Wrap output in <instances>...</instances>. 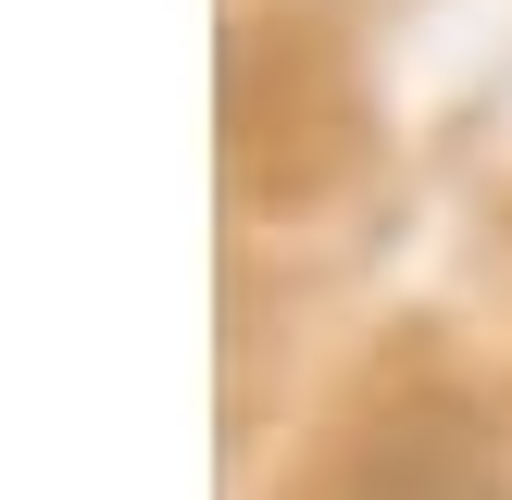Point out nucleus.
I'll return each mask as SVG.
<instances>
[{
    "label": "nucleus",
    "mask_w": 512,
    "mask_h": 500,
    "mask_svg": "<svg viewBox=\"0 0 512 500\" xmlns=\"http://www.w3.org/2000/svg\"><path fill=\"white\" fill-rule=\"evenodd\" d=\"M338 500H512V488H500V450H488L475 413L413 400V413H388V425L338 463Z\"/></svg>",
    "instance_id": "obj_1"
}]
</instances>
